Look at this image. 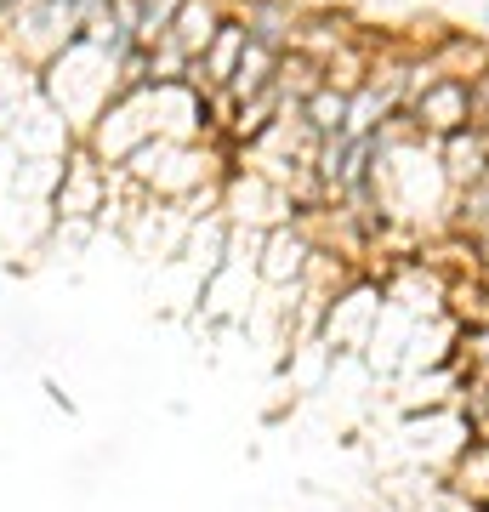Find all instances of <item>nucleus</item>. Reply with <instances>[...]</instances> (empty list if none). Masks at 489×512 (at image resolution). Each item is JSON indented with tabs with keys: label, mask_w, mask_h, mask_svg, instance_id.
I'll return each mask as SVG.
<instances>
[{
	"label": "nucleus",
	"mask_w": 489,
	"mask_h": 512,
	"mask_svg": "<svg viewBox=\"0 0 489 512\" xmlns=\"http://www.w3.org/2000/svg\"><path fill=\"white\" fill-rule=\"evenodd\" d=\"M347 103H353V92L347 86H313L308 97H302V126L313 131V137H336V131H347Z\"/></svg>",
	"instance_id": "obj_6"
},
{
	"label": "nucleus",
	"mask_w": 489,
	"mask_h": 512,
	"mask_svg": "<svg viewBox=\"0 0 489 512\" xmlns=\"http://www.w3.org/2000/svg\"><path fill=\"white\" fill-rule=\"evenodd\" d=\"M478 131H484V143H489V120H478Z\"/></svg>",
	"instance_id": "obj_9"
},
{
	"label": "nucleus",
	"mask_w": 489,
	"mask_h": 512,
	"mask_svg": "<svg viewBox=\"0 0 489 512\" xmlns=\"http://www.w3.org/2000/svg\"><path fill=\"white\" fill-rule=\"evenodd\" d=\"M273 74H279V52H273V46H256V40H245L239 69H234V80H228V97H234V103H251V97L273 92Z\"/></svg>",
	"instance_id": "obj_5"
},
{
	"label": "nucleus",
	"mask_w": 489,
	"mask_h": 512,
	"mask_svg": "<svg viewBox=\"0 0 489 512\" xmlns=\"http://www.w3.org/2000/svg\"><path fill=\"white\" fill-rule=\"evenodd\" d=\"M404 120L416 131H433V137H450L461 126H478L472 120V86L455 80V74H438L433 86H421L410 103H404Z\"/></svg>",
	"instance_id": "obj_1"
},
{
	"label": "nucleus",
	"mask_w": 489,
	"mask_h": 512,
	"mask_svg": "<svg viewBox=\"0 0 489 512\" xmlns=\"http://www.w3.org/2000/svg\"><path fill=\"white\" fill-rule=\"evenodd\" d=\"M455 228H461V234H472V245H478V239H489V171H484V177H472V183L461 188V200H455Z\"/></svg>",
	"instance_id": "obj_8"
},
{
	"label": "nucleus",
	"mask_w": 489,
	"mask_h": 512,
	"mask_svg": "<svg viewBox=\"0 0 489 512\" xmlns=\"http://www.w3.org/2000/svg\"><path fill=\"white\" fill-rule=\"evenodd\" d=\"M489 171V143L478 126H461L444 137V177H450L455 188H467L472 177H484Z\"/></svg>",
	"instance_id": "obj_4"
},
{
	"label": "nucleus",
	"mask_w": 489,
	"mask_h": 512,
	"mask_svg": "<svg viewBox=\"0 0 489 512\" xmlns=\"http://www.w3.org/2000/svg\"><path fill=\"white\" fill-rule=\"evenodd\" d=\"M245 40H251V35H245V18H222L217 40H211V46L188 63V80H194L200 92H228V80H234V69H239Z\"/></svg>",
	"instance_id": "obj_2"
},
{
	"label": "nucleus",
	"mask_w": 489,
	"mask_h": 512,
	"mask_svg": "<svg viewBox=\"0 0 489 512\" xmlns=\"http://www.w3.org/2000/svg\"><path fill=\"white\" fill-rule=\"evenodd\" d=\"M217 29H222V12H217V0H182V12H177V23L165 29V35L182 46V57L194 63V57L217 40Z\"/></svg>",
	"instance_id": "obj_3"
},
{
	"label": "nucleus",
	"mask_w": 489,
	"mask_h": 512,
	"mask_svg": "<svg viewBox=\"0 0 489 512\" xmlns=\"http://www.w3.org/2000/svg\"><path fill=\"white\" fill-rule=\"evenodd\" d=\"M308 256H313V245H308L302 234H290V228H273V234H268V256H262V279H268V285L302 279Z\"/></svg>",
	"instance_id": "obj_7"
}]
</instances>
